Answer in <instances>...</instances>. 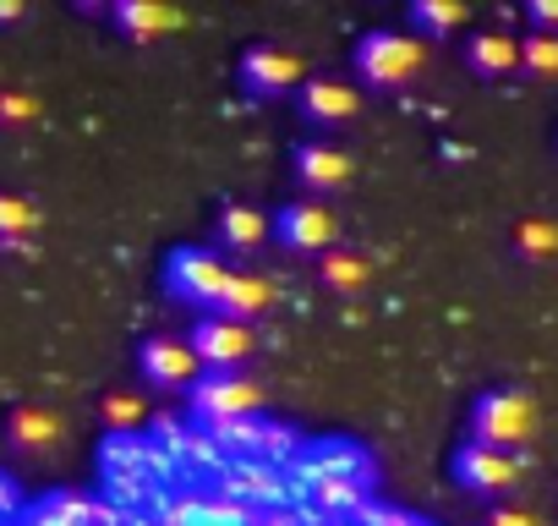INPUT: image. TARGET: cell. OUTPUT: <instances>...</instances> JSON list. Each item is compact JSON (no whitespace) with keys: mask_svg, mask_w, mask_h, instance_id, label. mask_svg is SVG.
I'll return each instance as SVG.
<instances>
[{"mask_svg":"<svg viewBox=\"0 0 558 526\" xmlns=\"http://www.w3.org/2000/svg\"><path fill=\"white\" fill-rule=\"evenodd\" d=\"M23 23V0H0V28H12Z\"/></svg>","mask_w":558,"mask_h":526,"instance_id":"31","label":"cell"},{"mask_svg":"<svg viewBox=\"0 0 558 526\" xmlns=\"http://www.w3.org/2000/svg\"><path fill=\"white\" fill-rule=\"evenodd\" d=\"M268 225H274L279 247H291V252H329L335 247V214L318 198H291Z\"/></svg>","mask_w":558,"mask_h":526,"instance_id":"10","label":"cell"},{"mask_svg":"<svg viewBox=\"0 0 558 526\" xmlns=\"http://www.w3.org/2000/svg\"><path fill=\"white\" fill-rule=\"evenodd\" d=\"M192 357L203 362V373H235L252 357V324H235L225 313H203L186 335Z\"/></svg>","mask_w":558,"mask_h":526,"instance_id":"6","label":"cell"},{"mask_svg":"<svg viewBox=\"0 0 558 526\" xmlns=\"http://www.w3.org/2000/svg\"><path fill=\"white\" fill-rule=\"evenodd\" d=\"M465 67H471L476 77H509V72L520 67V39H514V34H498V28L471 34V45H465Z\"/></svg>","mask_w":558,"mask_h":526,"instance_id":"17","label":"cell"},{"mask_svg":"<svg viewBox=\"0 0 558 526\" xmlns=\"http://www.w3.org/2000/svg\"><path fill=\"white\" fill-rule=\"evenodd\" d=\"M525 17H531V34H558V0H531Z\"/></svg>","mask_w":558,"mask_h":526,"instance_id":"29","label":"cell"},{"mask_svg":"<svg viewBox=\"0 0 558 526\" xmlns=\"http://www.w3.org/2000/svg\"><path fill=\"white\" fill-rule=\"evenodd\" d=\"M373 280V270H367V258L362 252H324V286L329 291H340V297H356L362 286Z\"/></svg>","mask_w":558,"mask_h":526,"instance_id":"21","label":"cell"},{"mask_svg":"<svg viewBox=\"0 0 558 526\" xmlns=\"http://www.w3.org/2000/svg\"><path fill=\"white\" fill-rule=\"evenodd\" d=\"M137 368H143V384L148 390H192L203 379V362L175 335H148L143 351H137Z\"/></svg>","mask_w":558,"mask_h":526,"instance_id":"9","label":"cell"},{"mask_svg":"<svg viewBox=\"0 0 558 526\" xmlns=\"http://www.w3.org/2000/svg\"><path fill=\"white\" fill-rule=\"evenodd\" d=\"M39 230V208L17 192H0V247H23Z\"/></svg>","mask_w":558,"mask_h":526,"instance_id":"22","label":"cell"},{"mask_svg":"<svg viewBox=\"0 0 558 526\" xmlns=\"http://www.w3.org/2000/svg\"><path fill=\"white\" fill-rule=\"evenodd\" d=\"M274 302V286L263 280V275H230V286H225V302H219V313L225 319H235V324H252L263 308Z\"/></svg>","mask_w":558,"mask_h":526,"instance_id":"19","label":"cell"},{"mask_svg":"<svg viewBox=\"0 0 558 526\" xmlns=\"http://www.w3.org/2000/svg\"><path fill=\"white\" fill-rule=\"evenodd\" d=\"M61 439H66V422L50 406H17L7 417V444L17 455H50V450H61Z\"/></svg>","mask_w":558,"mask_h":526,"instance_id":"15","label":"cell"},{"mask_svg":"<svg viewBox=\"0 0 558 526\" xmlns=\"http://www.w3.org/2000/svg\"><path fill=\"white\" fill-rule=\"evenodd\" d=\"M514 252H520L525 263L558 258V219H520V230H514Z\"/></svg>","mask_w":558,"mask_h":526,"instance_id":"23","label":"cell"},{"mask_svg":"<svg viewBox=\"0 0 558 526\" xmlns=\"http://www.w3.org/2000/svg\"><path fill=\"white\" fill-rule=\"evenodd\" d=\"M291 488H318V482H356V488H373V455L356 444V439H307L302 455L286 466Z\"/></svg>","mask_w":558,"mask_h":526,"instance_id":"2","label":"cell"},{"mask_svg":"<svg viewBox=\"0 0 558 526\" xmlns=\"http://www.w3.org/2000/svg\"><path fill=\"white\" fill-rule=\"evenodd\" d=\"M307 77H302V56L279 50V45H257L241 56V88L257 94V99H279V94H296Z\"/></svg>","mask_w":558,"mask_h":526,"instance_id":"11","label":"cell"},{"mask_svg":"<svg viewBox=\"0 0 558 526\" xmlns=\"http://www.w3.org/2000/svg\"><path fill=\"white\" fill-rule=\"evenodd\" d=\"M214 230H219V247H225V252H252V247L268 241L274 225H268L257 208H246V203H225L219 219H214Z\"/></svg>","mask_w":558,"mask_h":526,"instance_id":"18","label":"cell"},{"mask_svg":"<svg viewBox=\"0 0 558 526\" xmlns=\"http://www.w3.org/2000/svg\"><path fill=\"white\" fill-rule=\"evenodd\" d=\"M465 28V7L460 0H416L411 7V34L416 39H449V34H460Z\"/></svg>","mask_w":558,"mask_h":526,"instance_id":"20","label":"cell"},{"mask_svg":"<svg viewBox=\"0 0 558 526\" xmlns=\"http://www.w3.org/2000/svg\"><path fill=\"white\" fill-rule=\"evenodd\" d=\"M39 116V99L23 88H0V127H28Z\"/></svg>","mask_w":558,"mask_h":526,"instance_id":"26","label":"cell"},{"mask_svg":"<svg viewBox=\"0 0 558 526\" xmlns=\"http://www.w3.org/2000/svg\"><path fill=\"white\" fill-rule=\"evenodd\" d=\"M17 526H94V499L88 493H72V488H56V493H39Z\"/></svg>","mask_w":558,"mask_h":526,"instance_id":"16","label":"cell"},{"mask_svg":"<svg viewBox=\"0 0 558 526\" xmlns=\"http://www.w3.org/2000/svg\"><path fill=\"white\" fill-rule=\"evenodd\" d=\"M23 488H17V477L12 471H0V526H7V521H23Z\"/></svg>","mask_w":558,"mask_h":526,"instance_id":"28","label":"cell"},{"mask_svg":"<svg viewBox=\"0 0 558 526\" xmlns=\"http://www.w3.org/2000/svg\"><path fill=\"white\" fill-rule=\"evenodd\" d=\"M454 482L476 499H504V493L520 488V455H504V450H487V444H460Z\"/></svg>","mask_w":558,"mask_h":526,"instance_id":"7","label":"cell"},{"mask_svg":"<svg viewBox=\"0 0 558 526\" xmlns=\"http://www.w3.org/2000/svg\"><path fill=\"white\" fill-rule=\"evenodd\" d=\"M520 67H525L531 77L553 83V77H558V34H525V39H520Z\"/></svg>","mask_w":558,"mask_h":526,"instance_id":"24","label":"cell"},{"mask_svg":"<svg viewBox=\"0 0 558 526\" xmlns=\"http://www.w3.org/2000/svg\"><path fill=\"white\" fill-rule=\"evenodd\" d=\"M263 526H313V521H302V515H286V510H268V515H263Z\"/></svg>","mask_w":558,"mask_h":526,"instance_id":"32","label":"cell"},{"mask_svg":"<svg viewBox=\"0 0 558 526\" xmlns=\"http://www.w3.org/2000/svg\"><path fill=\"white\" fill-rule=\"evenodd\" d=\"M487 526H542L531 510H520V504H498L493 515H487Z\"/></svg>","mask_w":558,"mask_h":526,"instance_id":"30","label":"cell"},{"mask_svg":"<svg viewBox=\"0 0 558 526\" xmlns=\"http://www.w3.org/2000/svg\"><path fill=\"white\" fill-rule=\"evenodd\" d=\"M105 17L126 39H165V34L186 28V12L181 7H165V0H116V7H105Z\"/></svg>","mask_w":558,"mask_h":526,"instance_id":"14","label":"cell"},{"mask_svg":"<svg viewBox=\"0 0 558 526\" xmlns=\"http://www.w3.org/2000/svg\"><path fill=\"white\" fill-rule=\"evenodd\" d=\"M313 526H356V521H324V515H313Z\"/></svg>","mask_w":558,"mask_h":526,"instance_id":"33","label":"cell"},{"mask_svg":"<svg viewBox=\"0 0 558 526\" xmlns=\"http://www.w3.org/2000/svg\"><path fill=\"white\" fill-rule=\"evenodd\" d=\"M105 428L110 433H137V422L148 417V406H143V395H105Z\"/></svg>","mask_w":558,"mask_h":526,"instance_id":"25","label":"cell"},{"mask_svg":"<svg viewBox=\"0 0 558 526\" xmlns=\"http://www.w3.org/2000/svg\"><path fill=\"white\" fill-rule=\"evenodd\" d=\"M291 165H296V181H302L307 192H340V187L351 181V154H340V148L324 143V138L296 143Z\"/></svg>","mask_w":558,"mask_h":526,"instance_id":"13","label":"cell"},{"mask_svg":"<svg viewBox=\"0 0 558 526\" xmlns=\"http://www.w3.org/2000/svg\"><path fill=\"white\" fill-rule=\"evenodd\" d=\"M214 488H219L225 499H235V504L257 510V515L279 510V504H286V493H291V482H286V477H279L274 466H257V461H225Z\"/></svg>","mask_w":558,"mask_h":526,"instance_id":"8","label":"cell"},{"mask_svg":"<svg viewBox=\"0 0 558 526\" xmlns=\"http://www.w3.org/2000/svg\"><path fill=\"white\" fill-rule=\"evenodd\" d=\"M422 67H427V39H416V34L373 28L356 45V77L373 88H405Z\"/></svg>","mask_w":558,"mask_h":526,"instance_id":"3","label":"cell"},{"mask_svg":"<svg viewBox=\"0 0 558 526\" xmlns=\"http://www.w3.org/2000/svg\"><path fill=\"white\" fill-rule=\"evenodd\" d=\"M257 406H263V390L241 368L235 373H203L192 384V395H186V411H192L197 428H225V422L257 417Z\"/></svg>","mask_w":558,"mask_h":526,"instance_id":"5","label":"cell"},{"mask_svg":"<svg viewBox=\"0 0 558 526\" xmlns=\"http://www.w3.org/2000/svg\"><path fill=\"white\" fill-rule=\"evenodd\" d=\"M230 275H235V270H230L214 247H175V252L165 258V275H159V280H165V291H170L175 302L219 313Z\"/></svg>","mask_w":558,"mask_h":526,"instance_id":"1","label":"cell"},{"mask_svg":"<svg viewBox=\"0 0 558 526\" xmlns=\"http://www.w3.org/2000/svg\"><path fill=\"white\" fill-rule=\"evenodd\" d=\"M296 110H302L307 127H340V121H351L362 110V94L345 88L340 77H307L296 88Z\"/></svg>","mask_w":558,"mask_h":526,"instance_id":"12","label":"cell"},{"mask_svg":"<svg viewBox=\"0 0 558 526\" xmlns=\"http://www.w3.org/2000/svg\"><path fill=\"white\" fill-rule=\"evenodd\" d=\"M531 433H536L531 395H520V390H487V395H476V406H471V444H487V450L514 455Z\"/></svg>","mask_w":558,"mask_h":526,"instance_id":"4","label":"cell"},{"mask_svg":"<svg viewBox=\"0 0 558 526\" xmlns=\"http://www.w3.org/2000/svg\"><path fill=\"white\" fill-rule=\"evenodd\" d=\"M351 521H356V526H422V521H416V515H405L400 504H378V499H367Z\"/></svg>","mask_w":558,"mask_h":526,"instance_id":"27","label":"cell"}]
</instances>
